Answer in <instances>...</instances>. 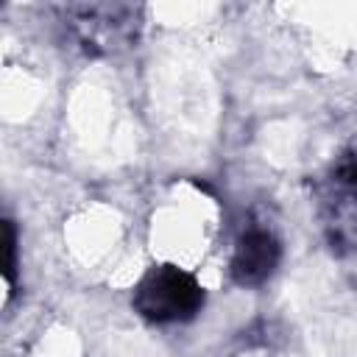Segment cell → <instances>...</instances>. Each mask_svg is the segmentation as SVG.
<instances>
[{
  "label": "cell",
  "instance_id": "1",
  "mask_svg": "<svg viewBox=\"0 0 357 357\" xmlns=\"http://www.w3.org/2000/svg\"><path fill=\"white\" fill-rule=\"evenodd\" d=\"M204 304V290L187 271L176 265L153 268L134 290V307L142 318L156 324L190 321Z\"/></svg>",
  "mask_w": 357,
  "mask_h": 357
},
{
  "label": "cell",
  "instance_id": "2",
  "mask_svg": "<svg viewBox=\"0 0 357 357\" xmlns=\"http://www.w3.org/2000/svg\"><path fill=\"white\" fill-rule=\"evenodd\" d=\"M279 262V243L265 229H248L231 257V276L237 284L254 287L262 284Z\"/></svg>",
  "mask_w": 357,
  "mask_h": 357
},
{
  "label": "cell",
  "instance_id": "3",
  "mask_svg": "<svg viewBox=\"0 0 357 357\" xmlns=\"http://www.w3.org/2000/svg\"><path fill=\"white\" fill-rule=\"evenodd\" d=\"M335 178L340 187H346L351 195H357V156H346L337 170H335Z\"/></svg>",
  "mask_w": 357,
  "mask_h": 357
},
{
  "label": "cell",
  "instance_id": "4",
  "mask_svg": "<svg viewBox=\"0 0 357 357\" xmlns=\"http://www.w3.org/2000/svg\"><path fill=\"white\" fill-rule=\"evenodd\" d=\"M14 279V226L6 220V282L11 284Z\"/></svg>",
  "mask_w": 357,
  "mask_h": 357
}]
</instances>
